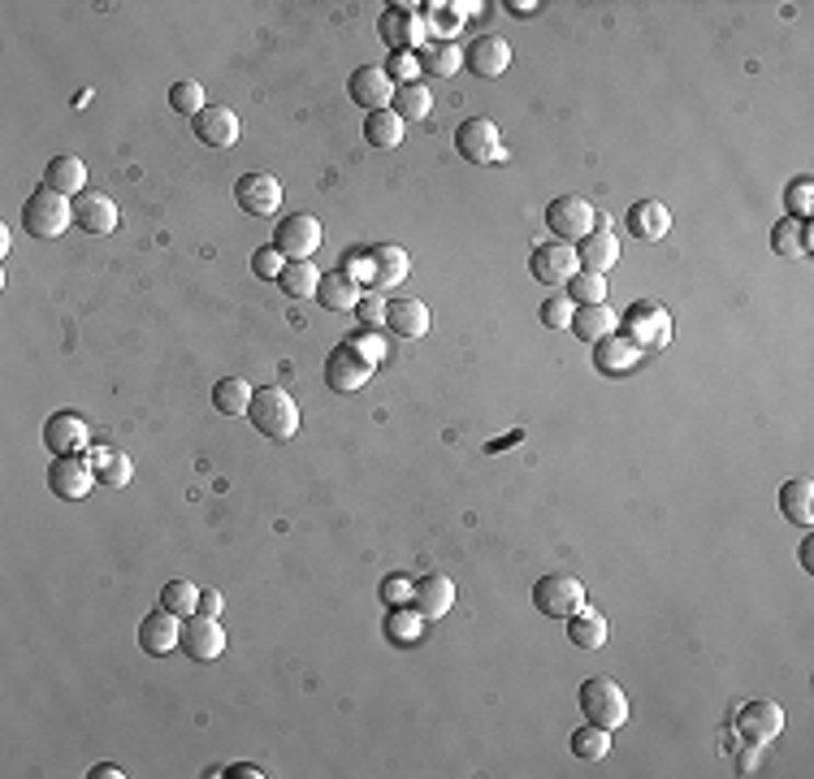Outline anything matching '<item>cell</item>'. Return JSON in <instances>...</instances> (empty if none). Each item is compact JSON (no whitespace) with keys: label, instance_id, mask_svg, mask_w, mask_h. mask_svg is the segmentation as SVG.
Returning <instances> with one entry per match:
<instances>
[{"label":"cell","instance_id":"1","mask_svg":"<svg viewBox=\"0 0 814 779\" xmlns=\"http://www.w3.org/2000/svg\"><path fill=\"white\" fill-rule=\"evenodd\" d=\"M248 421L252 429L270 442H286L299 433V403L282 390V386H261L252 394V408H248Z\"/></svg>","mask_w":814,"mask_h":779},{"label":"cell","instance_id":"2","mask_svg":"<svg viewBox=\"0 0 814 779\" xmlns=\"http://www.w3.org/2000/svg\"><path fill=\"white\" fill-rule=\"evenodd\" d=\"M22 226H26L31 239H61V234L74 226V199H66V195L39 186V191H31L26 204H22Z\"/></svg>","mask_w":814,"mask_h":779},{"label":"cell","instance_id":"3","mask_svg":"<svg viewBox=\"0 0 814 779\" xmlns=\"http://www.w3.org/2000/svg\"><path fill=\"white\" fill-rule=\"evenodd\" d=\"M576 701H581V714L589 723L607 728V732H616V728L629 723V692L620 689L611 676H589L581 685V692H576Z\"/></svg>","mask_w":814,"mask_h":779},{"label":"cell","instance_id":"4","mask_svg":"<svg viewBox=\"0 0 814 779\" xmlns=\"http://www.w3.org/2000/svg\"><path fill=\"white\" fill-rule=\"evenodd\" d=\"M620 334H624L637 351H645V355H650V351H663V346L672 343V317H667L663 303L637 299L633 308L620 317Z\"/></svg>","mask_w":814,"mask_h":779},{"label":"cell","instance_id":"5","mask_svg":"<svg viewBox=\"0 0 814 779\" xmlns=\"http://www.w3.org/2000/svg\"><path fill=\"white\" fill-rule=\"evenodd\" d=\"M546 226H550L554 243L576 248L585 234H594L598 213H594V204H589L585 195H554V199L546 204Z\"/></svg>","mask_w":814,"mask_h":779},{"label":"cell","instance_id":"6","mask_svg":"<svg viewBox=\"0 0 814 779\" xmlns=\"http://www.w3.org/2000/svg\"><path fill=\"white\" fill-rule=\"evenodd\" d=\"M534 606L542 610L546 619H572L576 610L589 606V594H585V585H581L576 576L550 572V576H542V581L534 585Z\"/></svg>","mask_w":814,"mask_h":779},{"label":"cell","instance_id":"7","mask_svg":"<svg viewBox=\"0 0 814 779\" xmlns=\"http://www.w3.org/2000/svg\"><path fill=\"white\" fill-rule=\"evenodd\" d=\"M321 239H325V230H321V221L312 213H290L273 230V248L286 260H312L321 252Z\"/></svg>","mask_w":814,"mask_h":779},{"label":"cell","instance_id":"8","mask_svg":"<svg viewBox=\"0 0 814 779\" xmlns=\"http://www.w3.org/2000/svg\"><path fill=\"white\" fill-rule=\"evenodd\" d=\"M455 152L468 165H485V161H503V139L498 126L490 117H463L455 130Z\"/></svg>","mask_w":814,"mask_h":779},{"label":"cell","instance_id":"9","mask_svg":"<svg viewBox=\"0 0 814 779\" xmlns=\"http://www.w3.org/2000/svg\"><path fill=\"white\" fill-rule=\"evenodd\" d=\"M784 706L771 701V697H758V701H745L741 714H736V736L749 741V745H771L780 732H784Z\"/></svg>","mask_w":814,"mask_h":779},{"label":"cell","instance_id":"10","mask_svg":"<svg viewBox=\"0 0 814 779\" xmlns=\"http://www.w3.org/2000/svg\"><path fill=\"white\" fill-rule=\"evenodd\" d=\"M179 650L191 658V663H217L221 654H226V632H221V623L213 619V615H186L182 619V641Z\"/></svg>","mask_w":814,"mask_h":779},{"label":"cell","instance_id":"11","mask_svg":"<svg viewBox=\"0 0 814 779\" xmlns=\"http://www.w3.org/2000/svg\"><path fill=\"white\" fill-rule=\"evenodd\" d=\"M234 204L243 217H273L282 208V182L273 173H243L234 177Z\"/></svg>","mask_w":814,"mask_h":779},{"label":"cell","instance_id":"12","mask_svg":"<svg viewBox=\"0 0 814 779\" xmlns=\"http://www.w3.org/2000/svg\"><path fill=\"white\" fill-rule=\"evenodd\" d=\"M372 368H377V364H368L356 346L343 343V346H334L330 359H325V386L339 390V394H356V390L368 386Z\"/></svg>","mask_w":814,"mask_h":779},{"label":"cell","instance_id":"13","mask_svg":"<svg viewBox=\"0 0 814 779\" xmlns=\"http://www.w3.org/2000/svg\"><path fill=\"white\" fill-rule=\"evenodd\" d=\"M48 490L57 499H66V503H79V499H88L95 490V472H91L88 459H79V455H57L48 463Z\"/></svg>","mask_w":814,"mask_h":779},{"label":"cell","instance_id":"14","mask_svg":"<svg viewBox=\"0 0 814 779\" xmlns=\"http://www.w3.org/2000/svg\"><path fill=\"white\" fill-rule=\"evenodd\" d=\"M463 66L477 75V79H503L512 70V44L503 35H477L468 48H463Z\"/></svg>","mask_w":814,"mask_h":779},{"label":"cell","instance_id":"15","mask_svg":"<svg viewBox=\"0 0 814 779\" xmlns=\"http://www.w3.org/2000/svg\"><path fill=\"white\" fill-rule=\"evenodd\" d=\"M191 130H195V139H199L204 148H234L239 135H243L239 113L226 108V104H204V113L191 117Z\"/></svg>","mask_w":814,"mask_h":779},{"label":"cell","instance_id":"16","mask_svg":"<svg viewBox=\"0 0 814 779\" xmlns=\"http://www.w3.org/2000/svg\"><path fill=\"white\" fill-rule=\"evenodd\" d=\"M529 273H534L542 286H567V282L581 273L576 248H567V243H542V248H534Z\"/></svg>","mask_w":814,"mask_h":779},{"label":"cell","instance_id":"17","mask_svg":"<svg viewBox=\"0 0 814 779\" xmlns=\"http://www.w3.org/2000/svg\"><path fill=\"white\" fill-rule=\"evenodd\" d=\"M576 260H581L585 273H598V277H607V273L616 268V260H620V243H616V230H611V221H607L603 213H598L594 234H585V239L576 243Z\"/></svg>","mask_w":814,"mask_h":779},{"label":"cell","instance_id":"18","mask_svg":"<svg viewBox=\"0 0 814 779\" xmlns=\"http://www.w3.org/2000/svg\"><path fill=\"white\" fill-rule=\"evenodd\" d=\"M88 442H91V425L79 412H53L44 421V446L53 450V459L57 455H79V450H88Z\"/></svg>","mask_w":814,"mask_h":779},{"label":"cell","instance_id":"19","mask_svg":"<svg viewBox=\"0 0 814 779\" xmlns=\"http://www.w3.org/2000/svg\"><path fill=\"white\" fill-rule=\"evenodd\" d=\"M179 641H182V619L174 610L157 606L152 615H144V623H139V645H144V654L165 658V654L179 650Z\"/></svg>","mask_w":814,"mask_h":779},{"label":"cell","instance_id":"20","mask_svg":"<svg viewBox=\"0 0 814 779\" xmlns=\"http://www.w3.org/2000/svg\"><path fill=\"white\" fill-rule=\"evenodd\" d=\"M394 91H399V87L390 83V75H386L381 66H360V70L347 79V95L360 104L364 113L390 108V104H394Z\"/></svg>","mask_w":814,"mask_h":779},{"label":"cell","instance_id":"21","mask_svg":"<svg viewBox=\"0 0 814 779\" xmlns=\"http://www.w3.org/2000/svg\"><path fill=\"white\" fill-rule=\"evenodd\" d=\"M408 273H412V260H408L403 248L377 243V248L368 252V286H372V290H394V286L408 282Z\"/></svg>","mask_w":814,"mask_h":779},{"label":"cell","instance_id":"22","mask_svg":"<svg viewBox=\"0 0 814 779\" xmlns=\"http://www.w3.org/2000/svg\"><path fill=\"white\" fill-rule=\"evenodd\" d=\"M117 204L104 195V191H83V195H74V226L83 230V234H113L117 230Z\"/></svg>","mask_w":814,"mask_h":779},{"label":"cell","instance_id":"23","mask_svg":"<svg viewBox=\"0 0 814 779\" xmlns=\"http://www.w3.org/2000/svg\"><path fill=\"white\" fill-rule=\"evenodd\" d=\"M412 606L421 610V619H443L455 606V581L443 572H429V576L412 581Z\"/></svg>","mask_w":814,"mask_h":779},{"label":"cell","instance_id":"24","mask_svg":"<svg viewBox=\"0 0 814 779\" xmlns=\"http://www.w3.org/2000/svg\"><path fill=\"white\" fill-rule=\"evenodd\" d=\"M88 463H91V472H95V485H104V490H126V485L135 481V459L122 455V450L91 446Z\"/></svg>","mask_w":814,"mask_h":779},{"label":"cell","instance_id":"25","mask_svg":"<svg viewBox=\"0 0 814 779\" xmlns=\"http://www.w3.org/2000/svg\"><path fill=\"white\" fill-rule=\"evenodd\" d=\"M641 359H645V351H637L624 334H607V339L594 343V364H598V373H607V377L633 373Z\"/></svg>","mask_w":814,"mask_h":779},{"label":"cell","instance_id":"26","mask_svg":"<svg viewBox=\"0 0 814 779\" xmlns=\"http://www.w3.org/2000/svg\"><path fill=\"white\" fill-rule=\"evenodd\" d=\"M377 35H381V44H386L390 53H408V48L421 39V22L412 18V9L390 4V9L377 18Z\"/></svg>","mask_w":814,"mask_h":779},{"label":"cell","instance_id":"27","mask_svg":"<svg viewBox=\"0 0 814 779\" xmlns=\"http://www.w3.org/2000/svg\"><path fill=\"white\" fill-rule=\"evenodd\" d=\"M624 221H629V234L641 239V243H658L672 230V213H667L663 199H637Z\"/></svg>","mask_w":814,"mask_h":779},{"label":"cell","instance_id":"28","mask_svg":"<svg viewBox=\"0 0 814 779\" xmlns=\"http://www.w3.org/2000/svg\"><path fill=\"white\" fill-rule=\"evenodd\" d=\"M360 282L347 273V268H334V273H321V286H317V303L325 312H347L360 303Z\"/></svg>","mask_w":814,"mask_h":779},{"label":"cell","instance_id":"29","mask_svg":"<svg viewBox=\"0 0 814 779\" xmlns=\"http://www.w3.org/2000/svg\"><path fill=\"white\" fill-rule=\"evenodd\" d=\"M386 325L399 339H425L429 334V308L421 299H412V295L394 299V303H386Z\"/></svg>","mask_w":814,"mask_h":779},{"label":"cell","instance_id":"30","mask_svg":"<svg viewBox=\"0 0 814 779\" xmlns=\"http://www.w3.org/2000/svg\"><path fill=\"white\" fill-rule=\"evenodd\" d=\"M44 186L57 191V195H66V199H74V195L88 191V165L79 157H70V152L66 157H53L48 170H44Z\"/></svg>","mask_w":814,"mask_h":779},{"label":"cell","instance_id":"31","mask_svg":"<svg viewBox=\"0 0 814 779\" xmlns=\"http://www.w3.org/2000/svg\"><path fill=\"white\" fill-rule=\"evenodd\" d=\"M403 135H408V122L394 113V108H377V113H364V139L372 144V148H381V152H390V148H399L403 144Z\"/></svg>","mask_w":814,"mask_h":779},{"label":"cell","instance_id":"32","mask_svg":"<svg viewBox=\"0 0 814 779\" xmlns=\"http://www.w3.org/2000/svg\"><path fill=\"white\" fill-rule=\"evenodd\" d=\"M277 286L286 299H317V286H321V273L312 260H286L282 273H277Z\"/></svg>","mask_w":814,"mask_h":779},{"label":"cell","instance_id":"33","mask_svg":"<svg viewBox=\"0 0 814 779\" xmlns=\"http://www.w3.org/2000/svg\"><path fill=\"white\" fill-rule=\"evenodd\" d=\"M416 61H421V75H429V79H455L463 70V48L438 39V44H425L416 53Z\"/></svg>","mask_w":814,"mask_h":779},{"label":"cell","instance_id":"34","mask_svg":"<svg viewBox=\"0 0 814 779\" xmlns=\"http://www.w3.org/2000/svg\"><path fill=\"white\" fill-rule=\"evenodd\" d=\"M780 516L798 528L814 524V485L811 481H784L780 485Z\"/></svg>","mask_w":814,"mask_h":779},{"label":"cell","instance_id":"35","mask_svg":"<svg viewBox=\"0 0 814 779\" xmlns=\"http://www.w3.org/2000/svg\"><path fill=\"white\" fill-rule=\"evenodd\" d=\"M567 330H572L581 343H598V339L616 334V312H611L607 303H585V308H576V317H572Z\"/></svg>","mask_w":814,"mask_h":779},{"label":"cell","instance_id":"36","mask_svg":"<svg viewBox=\"0 0 814 779\" xmlns=\"http://www.w3.org/2000/svg\"><path fill=\"white\" fill-rule=\"evenodd\" d=\"M252 394H256V386H248L243 377H221V381L213 386V408H217L221 416H248Z\"/></svg>","mask_w":814,"mask_h":779},{"label":"cell","instance_id":"37","mask_svg":"<svg viewBox=\"0 0 814 779\" xmlns=\"http://www.w3.org/2000/svg\"><path fill=\"white\" fill-rule=\"evenodd\" d=\"M567 641L572 645H581V650H603L607 645V619L598 615V610H576L572 619H567Z\"/></svg>","mask_w":814,"mask_h":779},{"label":"cell","instance_id":"38","mask_svg":"<svg viewBox=\"0 0 814 779\" xmlns=\"http://www.w3.org/2000/svg\"><path fill=\"white\" fill-rule=\"evenodd\" d=\"M771 252H776V256H806V252H811V221L784 217V221L771 230Z\"/></svg>","mask_w":814,"mask_h":779},{"label":"cell","instance_id":"39","mask_svg":"<svg viewBox=\"0 0 814 779\" xmlns=\"http://www.w3.org/2000/svg\"><path fill=\"white\" fill-rule=\"evenodd\" d=\"M572 754H576L581 763H603V758L611 754V732L598 728V723L576 728V732H572Z\"/></svg>","mask_w":814,"mask_h":779},{"label":"cell","instance_id":"40","mask_svg":"<svg viewBox=\"0 0 814 779\" xmlns=\"http://www.w3.org/2000/svg\"><path fill=\"white\" fill-rule=\"evenodd\" d=\"M403 122H421V117H429L434 113V91L425 83H408L394 91V104H390Z\"/></svg>","mask_w":814,"mask_h":779},{"label":"cell","instance_id":"41","mask_svg":"<svg viewBox=\"0 0 814 779\" xmlns=\"http://www.w3.org/2000/svg\"><path fill=\"white\" fill-rule=\"evenodd\" d=\"M576 308H585V303H607V277H598V273H576L572 282H567V290H563Z\"/></svg>","mask_w":814,"mask_h":779},{"label":"cell","instance_id":"42","mask_svg":"<svg viewBox=\"0 0 814 779\" xmlns=\"http://www.w3.org/2000/svg\"><path fill=\"white\" fill-rule=\"evenodd\" d=\"M161 606L174 610L179 619L195 615V610H199V585H191V581H170V585L161 589Z\"/></svg>","mask_w":814,"mask_h":779},{"label":"cell","instance_id":"43","mask_svg":"<svg viewBox=\"0 0 814 779\" xmlns=\"http://www.w3.org/2000/svg\"><path fill=\"white\" fill-rule=\"evenodd\" d=\"M170 108L182 113V117H199L204 113V87L195 83V79H179V83L170 87Z\"/></svg>","mask_w":814,"mask_h":779},{"label":"cell","instance_id":"44","mask_svg":"<svg viewBox=\"0 0 814 779\" xmlns=\"http://www.w3.org/2000/svg\"><path fill=\"white\" fill-rule=\"evenodd\" d=\"M386 632H390V641H399V645L421 641V610L412 606V615H408L403 606H394V610H390V619H386Z\"/></svg>","mask_w":814,"mask_h":779},{"label":"cell","instance_id":"45","mask_svg":"<svg viewBox=\"0 0 814 779\" xmlns=\"http://www.w3.org/2000/svg\"><path fill=\"white\" fill-rule=\"evenodd\" d=\"M784 204H789V217L793 221H811L814 208V177H798L789 191H784Z\"/></svg>","mask_w":814,"mask_h":779},{"label":"cell","instance_id":"46","mask_svg":"<svg viewBox=\"0 0 814 779\" xmlns=\"http://www.w3.org/2000/svg\"><path fill=\"white\" fill-rule=\"evenodd\" d=\"M381 70L390 75V83H394V87H408V83H416L421 61H416V53H390V61H386Z\"/></svg>","mask_w":814,"mask_h":779},{"label":"cell","instance_id":"47","mask_svg":"<svg viewBox=\"0 0 814 779\" xmlns=\"http://www.w3.org/2000/svg\"><path fill=\"white\" fill-rule=\"evenodd\" d=\"M572 317H576V303L567 295H550L542 303V325H550V330H567Z\"/></svg>","mask_w":814,"mask_h":779},{"label":"cell","instance_id":"48","mask_svg":"<svg viewBox=\"0 0 814 779\" xmlns=\"http://www.w3.org/2000/svg\"><path fill=\"white\" fill-rule=\"evenodd\" d=\"M282 264H286V256H282L277 248H270V243L252 252V273H256L261 282H277V273H282Z\"/></svg>","mask_w":814,"mask_h":779},{"label":"cell","instance_id":"49","mask_svg":"<svg viewBox=\"0 0 814 779\" xmlns=\"http://www.w3.org/2000/svg\"><path fill=\"white\" fill-rule=\"evenodd\" d=\"M356 317H360L368 330H372V325H386V303H381L377 295H360V303H356Z\"/></svg>","mask_w":814,"mask_h":779},{"label":"cell","instance_id":"50","mask_svg":"<svg viewBox=\"0 0 814 779\" xmlns=\"http://www.w3.org/2000/svg\"><path fill=\"white\" fill-rule=\"evenodd\" d=\"M381 598L390 606H408L412 603V581H408V576H390V581L381 585Z\"/></svg>","mask_w":814,"mask_h":779},{"label":"cell","instance_id":"51","mask_svg":"<svg viewBox=\"0 0 814 779\" xmlns=\"http://www.w3.org/2000/svg\"><path fill=\"white\" fill-rule=\"evenodd\" d=\"M352 346L360 351L368 364H381V359H386V346L377 343V339H352Z\"/></svg>","mask_w":814,"mask_h":779},{"label":"cell","instance_id":"52","mask_svg":"<svg viewBox=\"0 0 814 779\" xmlns=\"http://www.w3.org/2000/svg\"><path fill=\"white\" fill-rule=\"evenodd\" d=\"M221 606H226V598L217 594V589H199V615H221Z\"/></svg>","mask_w":814,"mask_h":779},{"label":"cell","instance_id":"53","mask_svg":"<svg viewBox=\"0 0 814 779\" xmlns=\"http://www.w3.org/2000/svg\"><path fill=\"white\" fill-rule=\"evenodd\" d=\"M429 22H434V31H455L459 13H443V4H429Z\"/></svg>","mask_w":814,"mask_h":779},{"label":"cell","instance_id":"54","mask_svg":"<svg viewBox=\"0 0 814 779\" xmlns=\"http://www.w3.org/2000/svg\"><path fill=\"white\" fill-rule=\"evenodd\" d=\"M758 749H763V745H749V741H745V749H741V758H736L741 776H754V767H758Z\"/></svg>","mask_w":814,"mask_h":779},{"label":"cell","instance_id":"55","mask_svg":"<svg viewBox=\"0 0 814 779\" xmlns=\"http://www.w3.org/2000/svg\"><path fill=\"white\" fill-rule=\"evenodd\" d=\"M91 779H122V767H113V763H100L95 771H88Z\"/></svg>","mask_w":814,"mask_h":779},{"label":"cell","instance_id":"56","mask_svg":"<svg viewBox=\"0 0 814 779\" xmlns=\"http://www.w3.org/2000/svg\"><path fill=\"white\" fill-rule=\"evenodd\" d=\"M230 776H239V779H261L265 771H261V767H252V763H239V767H234Z\"/></svg>","mask_w":814,"mask_h":779},{"label":"cell","instance_id":"57","mask_svg":"<svg viewBox=\"0 0 814 779\" xmlns=\"http://www.w3.org/2000/svg\"><path fill=\"white\" fill-rule=\"evenodd\" d=\"M802 568H806V572H814V541H811V537L802 541Z\"/></svg>","mask_w":814,"mask_h":779},{"label":"cell","instance_id":"58","mask_svg":"<svg viewBox=\"0 0 814 779\" xmlns=\"http://www.w3.org/2000/svg\"><path fill=\"white\" fill-rule=\"evenodd\" d=\"M534 9H538V4H534V0H516V4H512V13H520V18H529V13H534Z\"/></svg>","mask_w":814,"mask_h":779}]
</instances>
